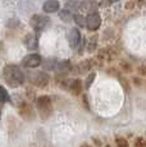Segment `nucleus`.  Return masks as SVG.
Segmentation results:
<instances>
[{
    "label": "nucleus",
    "mask_w": 146,
    "mask_h": 147,
    "mask_svg": "<svg viewBox=\"0 0 146 147\" xmlns=\"http://www.w3.org/2000/svg\"><path fill=\"white\" fill-rule=\"evenodd\" d=\"M4 78L10 87H18L24 83V73L14 64H9L3 70Z\"/></svg>",
    "instance_id": "nucleus-1"
},
{
    "label": "nucleus",
    "mask_w": 146,
    "mask_h": 147,
    "mask_svg": "<svg viewBox=\"0 0 146 147\" xmlns=\"http://www.w3.org/2000/svg\"><path fill=\"white\" fill-rule=\"evenodd\" d=\"M36 107H37V111L43 119L49 118L50 114L53 113L51 98H50L49 96H40V97L36 100Z\"/></svg>",
    "instance_id": "nucleus-2"
},
{
    "label": "nucleus",
    "mask_w": 146,
    "mask_h": 147,
    "mask_svg": "<svg viewBox=\"0 0 146 147\" xmlns=\"http://www.w3.org/2000/svg\"><path fill=\"white\" fill-rule=\"evenodd\" d=\"M28 77H30V81L32 82V84H35L37 87L47 86V83L50 81L49 74L45 72H31Z\"/></svg>",
    "instance_id": "nucleus-3"
},
{
    "label": "nucleus",
    "mask_w": 146,
    "mask_h": 147,
    "mask_svg": "<svg viewBox=\"0 0 146 147\" xmlns=\"http://www.w3.org/2000/svg\"><path fill=\"white\" fill-rule=\"evenodd\" d=\"M30 23L32 28H35L36 31H43L50 24V19L45 16H40V14H35L31 17Z\"/></svg>",
    "instance_id": "nucleus-4"
},
{
    "label": "nucleus",
    "mask_w": 146,
    "mask_h": 147,
    "mask_svg": "<svg viewBox=\"0 0 146 147\" xmlns=\"http://www.w3.org/2000/svg\"><path fill=\"white\" fill-rule=\"evenodd\" d=\"M41 63H43V59L39 54H30L22 59V65L24 68H37L39 65H41Z\"/></svg>",
    "instance_id": "nucleus-5"
},
{
    "label": "nucleus",
    "mask_w": 146,
    "mask_h": 147,
    "mask_svg": "<svg viewBox=\"0 0 146 147\" xmlns=\"http://www.w3.org/2000/svg\"><path fill=\"white\" fill-rule=\"evenodd\" d=\"M101 24V17L99 13H91L86 18V26L89 31H96Z\"/></svg>",
    "instance_id": "nucleus-6"
},
{
    "label": "nucleus",
    "mask_w": 146,
    "mask_h": 147,
    "mask_svg": "<svg viewBox=\"0 0 146 147\" xmlns=\"http://www.w3.org/2000/svg\"><path fill=\"white\" fill-rule=\"evenodd\" d=\"M81 38H82V36H81V32L78 28H72V30L69 31L68 42L72 49H77L78 45L81 44Z\"/></svg>",
    "instance_id": "nucleus-7"
},
{
    "label": "nucleus",
    "mask_w": 146,
    "mask_h": 147,
    "mask_svg": "<svg viewBox=\"0 0 146 147\" xmlns=\"http://www.w3.org/2000/svg\"><path fill=\"white\" fill-rule=\"evenodd\" d=\"M60 8V3L58 0H46L43 5V9L45 13H55Z\"/></svg>",
    "instance_id": "nucleus-8"
},
{
    "label": "nucleus",
    "mask_w": 146,
    "mask_h": 147,
    "mask_svg": "<svg viewBox=\"0 0 146 147\" xmlns=\"http://www.w3.org/2000/svg\"><path fill=\"white\" fill-rule=\"evenodd\" d=\"M80 8L82 10L89 12V14H91V13H96L95 10H96V8H97V4L94 0H85V1H82L80 4Z\"/></svg>",
    "instance_id": "nucleus-9"
},
{
    "label": "nucleus",
    "mask_w": 146,
    "mask_h": 147,
    "mask_svg": "<svg viewBox=\"0 0 146 147\" xmlns=\"http://www.w3.org/2000/svg\"><path fill=\"white\" fill-rule=\"evenodd\" d=\"M19 114H21L24 119L31 120L33 118V109H32V106L28 105V104H23V105L21 106V109H19Z\"/></svg>",
    "instance_id": "nucleus-10"
},
{
    "label": "nucleus",
    "mask_w": 146,
    "mask_h": 147,
    "mask_svg": "<svg viewBox=\"0 0 146 147\" xmlns=\"http://www.w3.org/2000/svg\"><path fill=\"white\" fill-rule=\"evenodd\" d=\"M24 44L28 47V50H35L36 47H37V38H36L35 33H28V35L26 36Z\"/></svg>",
    "instance_id": "nucleus-11"
},
{
    "label": "nucleus",
    "mask_w": 146,
    "mask_h": 147,
    "mask_svg": "<svg viewBox=\"0 0 146 147\" xmlns=\"http://www.w3.org/2000/svg\"><path fill=\"white\" fill-rule=\"evenodd\" d=\"M71 69V63L68 60H63V61H58V65H57V72L59 74H64L67 73L68 70Z\"/></svg>",
    "instance_id": "nucleus-12"
},
{
    "label": "nucleus",
    "mask_w": 146,
    "mask_h": 147,
    "mask_svg": "<svg viewBox=\"0 0 146 147\" xmlns=\"http://www.w3.org/2000/svg\"><path fill=\"white\" fill-rule=\"evenodd\" d=\"M68 88L71 90V92L73 95H80L81 94V82L80 80H72L69 82Z\"/></svg>",
    "instance_id": "nucleus-13"
},
{
    "label": "nucleus",
    "mask_w": 146,
    "mask_h": 147,
    "mask_svg": "<svg viewBox=\"0 0 146 147\" xmlns=\"http://www.w3.org/2000/svg\"><path fill=\"white\" fill-rule=\"evenodd\" d=\"M57 65H58V60L54 59V58L46 59V60L43 63L44 69H46V70H55L57 69Z\"/></svg>",
    "instance_id": "nucleus-14"
},
{
    "label": "nucleus",
    "mask_w": 146,
    "mask_h": 147,
    "mask_svg": "<svg viewBox=\"0 0 146 147\" xmlns=\"http://www.w3.org/2000/svg\"><path fill=\"white\" fill-rule=\"evenodd\" d=\"M96 46H97V36L94 35L89 38V44H87V51L89 53H94L96 50Z\"/></svg>",
    "instance_id": "nucleus-15"
},
{
    "label": "nucleus",
    "mask_w": 146,
    "mask_h": 147,
    "mask_svg": "<svg viewBox=\"0 0 146 147\" xmlns=\"http://www.w3.org/2000/svg\"><path fill=\"white\" fill-rule=\"evenodd\" d=\"M59 18H60L63 22L68 23V22H71L73 19V16H72V13L69 12V10L64 9V10H60V12H59Z\"/></svg>",
    "instance_id": "nucleus-16"
},
{
    "label": "nucleus",
    "mask_w": 146,
    "mask_h": 147,
    "mask_svg": "<svg viewBox=\"0 0 146 147\" xmlns=\"http://www.w3.org/2000/svg\"><path fill=\"white\" fill-rule=\"evenodd\" d=\"M9 100H10V96L8 94V91L0 84V102L4 104V102H8Z\"/></svg>",
    "instance_id": "nucleus-17"
},
{
    "label": "nucleus",
    "mask_w": 146,
    "mask_h": 147,
    "mask_svg": "<svg viewBox=\"0 0 146 147\" xmlns=\"http://www.w3.org/2000/svg\"><path fill=\"white\" fill-rule=\"evenodd\" d=\"M90 69H91V63H90V61H82V63L78 65V73H80V74H85Z\"/></svg>",
    "instance_id": "nucleus-18"
},
{
    "label": "nucleus",
    "mask_w": 146,
    "mask_h": 147,
    "mask_svg": "<svg viewBox=\"0 0 146 147\" xmlns=\"http://www.w3.org/2000/svg\"><path fill=\"white\" fill-rule=\"evenodd\" d=\"M73 19H74V22H76L77 26H80V27L86 26V18L83 16H81V14H76V16L73 17Z\"/></svg>",
    "instance_id": "nucleus-19"
},
{
    "label": "nucleus",
    "mask_w": 146,
    "mask_h": 147,
    "mask_svg": "<svg viewBox=\"0 0 146 147\" xmlns=\"http://www.w3.org/2000/svg\"><path fill=\"white\" fill-rule=\"evenodd\" d=\"M66 8H67V10H69V12H72V10H77L78 8H80V3H77L76 0H71V1H68L66 4Z\"/></svg>",
    "instance_id": "nucleus-20"
},
{
    "label": "nucleus",
    "mask_w": 146,
    "mask_h": 147,
    "mask_svg": "<svg viewBox=\"0 0 146 147\" xmlns=\"http://www.w3.org/2000/svg\"><path fill=\"white\" fill-rule=\"evenodd\" d=\"M95 77H96V74H95V73H90V74H89V77L86 78V82H85V87H86V90L90 88V86L92 84V82H94Z\"/></svg>",
    "instance_id": "nucleus-21"
},
{
    "label": "nucleus",
    "mask_w": 146,
    "mask_h": 147,
    "mask_svg": "<svg viewBox=\"0 0 146 147\" xmlns=\"http://www.w3.org/2000/svg\"><path fill=\"white\" fill-rule=\"evenodd\" d=\"M120 69H123L124 72H131V65L127 61H120Z\"/></svg>",
    "instance_id": "nucleus-22"
},
{
    "label": "nucleus",
    "mask_w": 146,
    "mask_h": 147,
    "mask_svg": "<svg viewBox=\"0 0 146 147\" xmlns=\"http://www.w3.org/2000/svg\"><path fill=\"white\" fill-rule=\"evenodd\" d=\"M117 143L119 147H127V141L124 138H117Z\"/></svg>",
    "instance_id": "nucleus-23"
},
{
    "label": "nucleus",
    "mask_w": 146,
    "mask_h": 147,
    "mask_svg": "<svg viewBox=\"0 0 146 147\" xmlns=\"http://www.w3.org/2000/svg\"><path fill=\"white\" fill-rule=\"evenodd\" d=\"M137 72H139V74H140V76H146V65H141V67H139Z\"/></svg>",
    "instance_id": "nucleus-24"
},
{
    "label": "nucleus",
    "mask_w": 146,
    "mask_h": 147,
    "mask_svg": "<svg viewBox=\"0 0 146 147\" xmlns=\"http://www.w3.org/2000/svg\"><path fill=\"white\" fill-rule=\"evenodd\" d=\"M133 83L136 84V86H140V84H141V81H140L139 77H135V78H133Z\"/></svg>",
    "instance_id": "nucleus-25"
},
{
    "label": "nucleus",
    "mask_w": 146,
    "mask_h": 147,
    "mask_svg": "<svg viewBox=\"0 0 146 147\" xmlns=\"http://www.w3.org/2000/svg\"><path fill=\"white\" fill-rule=\"evenodd\" d=\"M81 147H91V146H90V145H87V143H85V145H82Z\"/></svg>",
    "instance_id": "nucleus-26"
},
{
    "label": "nucleus",
    "mask_w": 146,
    "mask_h": 147,
    "mask_svg": "<svg viewBox=\"0 0 146 147\" xmlns=\"http://www.w3.org/2000/svg\"><path fill=\"white\" fill-rule=\"evenodd\" d=\"M110 3H117V1H119V0H109Z\"/></svg>",
    "instance_id": "nucleus-27"
},
{
    "label": "nucleus",
    "mask_w": 146,
    "mask_h": 147,
    "mask_svg": "<svg viewBox=\"0 0 146 147\" xmlns=\"http://www.w3.org/2000/svg\"><path fill=\"white\" fill-rule=\"evenodd\" d=\"M0 118H1V111H0Z\"/></svg>",
    "instance_id": "nucleus-28"
}]
</instances>
